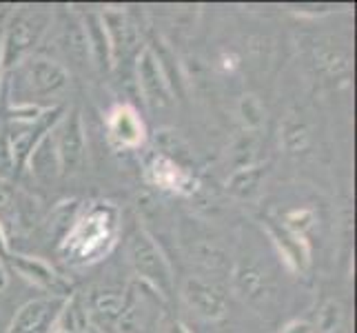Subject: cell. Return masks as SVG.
Wrapping results in <instances>:
<instances>
[{
    "mask_svg": "<svg viewBox=\"0 0 357 333\" xmlns=\"http://www.w3.org/2000/svg\"><path fill=\"white\" fill-rule=\"evenodd\" d=\"M242 116L246 120V125H251V127L262 125V116H264L262 105L257 103L253 96H246L242 101Z\"/></svg>",
    "mask_w": 357,
    "mask_h": 333,
    "instance_id": "ac0fdd59",
    "label": "cell"
},
{
    "mask_svg": "<svg viewBox=\"0 0 357 333\" xmlns=\"http://www.w3.org/2000/svg\"><path fill=\"white\" fill-rule=\"evenodd\" d=\"M233 285L242 300L246 302H260L264 300V295L268 293V280L266 274L255 265H242L236 269V276H233Z\"/></svg>",
    "mask_w": 357,
    "mask_h": 333,
    "instance_id": "7c38bea8",
    "label": "cell"
},
{
    "mask_svg": "<svg viewBox=\"0 0 357 333\" xmlns=\"http://www.w3.org/2000/svg\"><path fill=\"white\" fill-rule=\"evenodd\" d=\"M260 180H262V169L260 167H244V169L236 171V176L231 178L229 189L244 198V195H251L257 189Z\"/></svg>",
    "mask_w": 357,
    "mask_h": 333,
    "instance_id": "5bb4252c",
    "label": "cell"
},
{
    "mask_svg": "<svg viewBox=\"0 0 357 333\" xmlns=\"http://www.w3.org/2000/svg\"><path fill=\"white\" fill-rule=\"evenodd\" d=\"M82 24H84V34H87L91 58L96 60V65L100 69H109L114 63V58H112V45H109V34L102 22V16L89 14Z\"/></svg>",
    "mask_w": 357,
    "mask_h": 333,
    "instance_id": "8fae6325",
    "label": "cell"
},
{
    "mask_svg": "<svg viewBox=\"0 0 357 333\" xmlns=\"http://www.w3.org/2000/svg\"><path fill=\"white\" fill-rule=\"evenodd\" d=\"M7 240H5V233H3V227H0V260H7Z\"/></svg>",
    "mask_w": 357,
    "mask_h": 333,
    "instance_id": "7402d4cb",
    "label": "cell"
},
{
    "mask_svg": "<svg viewBox=\"0 0 357 333\" xmlns=\"http://www.w3.org/2000/svg\"><path fill=\"white\" fill-rule=\"evenodd\" d=\"M67 302L69 298H52V295L24 302L11 320L7 333H52Z\"/></svg>",
    "mask_w": 357,
    "mask_h": 333,
    "instance_id": "5b68a950",
    "label": "cell"
},
{
    "mask_svg": "<svg viewBox=\"0 0 357 333\" xmlns=\"http://www.w3.org/2000/svg\"><path fill=\"white\" fill-rule=\"evenodd\" d=\"M52 145L58 158V169L67 176L78 174L84 165V154H87V140H84V127L78 107L56 122L52 131Z\"/></svg>",
    "mask_w": 357,
    "mask_h": 333,
    "instance_id": "277c9868",
    "label": "cell"
},
{
    "mask_svg": "<svg viewBox=\"0 0 357 333\" xmlns=\"http://www.w3.org/2000/svg\"><path fill=\"white\" fill-rule=\"evenodd\" d=\"M342 323V306L335 300H328L322 304V309L317 313V327L322 333H333Z\"/></svg>",
    "mask_w": 357,
    "mask_h": 333,
    "instance_id": "9a60e30c",
    "label": "cell"
},
{
    "mask_svg": "<svg viewBox=\"0 0 357 333\" xmlns=\"http://www.w3.org/2000/svg\"><path fill=\"white\" fill-rule=\"evenodd\" d=\"M129 260L135 269V274H138V278L146 287L153 293H160L165 300L171 298V293H174L171 267L149 233L135 231L129 238Z\"/></svg>",
    "mask_w": 357,
    "mask_h": 333,
    "instance_id": "7a4b0ae2",
    "label": "cell"
},
{
    "mask_svg": "<svg viewBox=\"0 0 357 333\" xmlns=\"http://www.w3.org/2000/svg\"><path fill=\"white\" fill-rule=\"evenodd\" d=\"M78 320H76V313H73V306L67 302V306L63 309V313L58 316L56 325L52 329V333H80L78 331Z\"/></svg>",
    "mask_w": 357,
    "mask_h": 333,
    "instance_id": "e0dca14e",
    "label": "cell"
},
{
    "mask_svg": "<svg viewBox=\"0 0 357 333\" xmlns=\"http://www.w3.org/2000/svg\"><path fill=\"white\" fill-rule=\"evenodd\" d=\"M282 138H284V147L289 151H300L306 147V142H309V133H306V129L300 122H287Z\"/></svg>",
    "mask_w": 357,
    "mask_h": 333,
    "instance_id": "2e32d148",
    "label": "cell"
},
{
    "mask_svg": "<svg viewBox=\"0 0 357 333\" xmlns=\"http://www.w3.org/2000/svg\"><path fill=\"white\" fill-rule=\"evenodd\" d=\"M109 127H112L114 140L122 147H138L144 138V127L131 107H118L112 114Z\"/></svg>",
    "mask_w": 357,
    "mask_h": 333,
    "instance_id": "30bf717a",
    "label": "cell"
},
{
    "mask_svg": "<svg viewBox=\"0 0 357 333\" xmlns=\"http://www.w3.org/2000/svg\"><path fill=\"white\" fill-rule=\"evenodd\" d=\"M7 285H9V276H7V271H5L3 260H0V291H5Z\"/></svg>",
    "mask_w": 357,
    "mask_h": 333,
    "instance_id": "603a6c76",
    "label": "cell"
},
{
    "mask_svg": "<svg viewBox=\"0 0 357 333\" xmlns=\"http://www.w3.org/2000/svg\"><path fill=\"white\" fill-rule=\"evenodd\" d=\"M282 333H315V329L309 323H304V320H293V323L282 329Z\"/></svg>",
    "mask_w": 357,
    "mask_h": 333,
    "instance_id": "ffe728a7",
    "label": "cell"
},
{
    "mask_svg": "<svg viewBox=\"0 0 357 333\" xmlns=\"http://www.w3.org/2000/svg\"><path fill=\"white\" fill-rule=\"evenodd\" d=\"M60 43H63V49L67 58H71L76 65H87L89 54V43H87V34H84V24L78 20H69L63 29V36H60Z\"/></svg>",
    "mask_w": 357,
    "mask_h": 333,
    "instance_id": "4fadbf2b",
    "label": "cell"
},
{
    "mask_svg": "<svg viewBox=\"0 0 357 333\" xmlns=\"http://www.w3.org/2000/svg\"><path fill=\"white\" fill-rule=\"evenodd\" d=\"M162 333H191V331L182 320H169V323L162 327Z\"/></svg>",
    "mask_w": 357,
    "mask_h": 333,
    "instance_id": "44dd1931",
    "label": "cell"
},
{
    "mask_svg": "<svg viewBox=\"0 0 357 333\" xmlns=\"http://www.w3.org/2000/svg\"><path fill=\"white\" fill-rule=\"evenodd\" d=\"M138 80L144 94V101L155 109L169 107L174 103V91H171L169 76L160 63V58L153 54V49L146 47L138 58Z\"/></svg>",
    "mask_w": 357,
    "mask_h": 333,
    "instance_id": "8992f818",
    "label": "cell"
},
{
    "mask_svg": "<svg viewBox=\"0 0 357 333\" xmlns=\"http://www.w3.org/2000/svg\"><path fill=\"white\" fill-rule=\"evenodd\" d=\"M125 304H127V293H122V291H112V289L93 291L89 298V306H91L93 320L98 323L96 327L102 329V327L118 325L122 311H125Z\"/></svg>",
    "mask_w": 357,
    "mask_h": 333,
    "instance_id": "9c48e42d",
    "label": "cell"
},
{
    "mask_svg": "<svg viewBox=\"0 0 357 333\" xmlns=\"http://www.w3.org/2000/svg\"><path fill=\"white\" fill-rule=\"evenodd\" d=\"M182 298L193 309V313L206 323H218L227 316V298L222 289L208 280L189 278L182 287Z\"/></svg>",
    "mask_w": 357,
    "mask_h": 333,
    "instance_id": "52a82bcc",
    "label": "cell"
},
{
    "mask_svg": "<svg viewBox=\"0 0 357 333\" xmlns=\"http://www.w3.org/2000/svg\"><path fill=\"white\" fill-rule=\"evenodd\" d=\"M69 82V73L63 65L49 58H27L16 67L14 96L47 98L60 94Z\"/></svg>",
    "mask_w": 357,
    "mask_h": 333,
    "instance_id": "3957f363",
    "label": "cell"
},
{
    "mask_svg": "<svg viewBox=\"0 0 357 333\" xmlns=\"http://www.w3.org/2000/svg\"><path fill=\"white\" fill-rule=\"evenodd\" d=\"M7 260L24 280H29L31 285L43 289L52 298H71V285L47 262L27 256H7Z\"/></svg>",
    "mask_w": 357,
    "mask_h": 333,
    "instance_id": "ba28073f",
    "label": "cell"
},
{
    "mask_svg": "<svg viewBox=\"0 0 357 333\" xmlns=\"http://www.w3.org/2000/svg\"><path fill=\"white\" fill-rule=\"evenodd\" d=\"M11 205H14V193H11V189L7 187V184L0 182V214L9 212Z\"/></svg>",
    "mask_w": 357,
    "mask_h": 333,
    "instance_id": "d6986e66",
    "label": "cell"
},
{
    "mask_svg": "<svg viewBox=\"0 0 357 333\" xmlns=\"http://www.w3.org/2000/svg\"><path fill=\"white\" fill-rule=\"evenodd\" d=\"M49 27V14L43 9H22L11 18L5 31V38L0 43V69H14L43 40Z\"/></svg>",
    "mask_w": 357,
    "mask_h": 333,
    "instance_id": "6da1fadb",
    "label": "cell"
}]
</instances>
